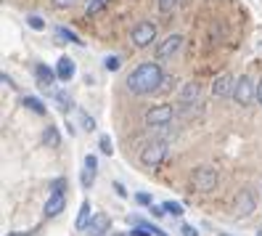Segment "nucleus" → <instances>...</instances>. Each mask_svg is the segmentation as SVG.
<instances>
[{
  "instance_id": "f257e3e1",
  "label": "nucleus",
  "mask_w": 262,
  "mask_h": 236,
  "mask_svg": "<svg viewBox=\"0 0 262 236\" xmlns=\"http://www.w3.org/2000/svg\"><path fill=\"white\" fill-rule=\"evenodd\" d=\"M127 90L135 93V96H148V93L159 90V83H164V72L159 64H141L135 67L130 74H127Z\"/></svg>"
},
{
  "instance_id": "f03ea898",
  "label": "nucleus",
  "mask_w": 262,
  "mask_h": 236,
  "mask_svg": "<svg viewBox=\"0 0 262 236\" xmlns=\"http://www.w3.org/2000/svg\"><path fill=\"white\" fill-rule=\"evenodd\" d=\"M193 191H202V194H209L217 188V170L209 167V165H199L191 170V178H188Z\"/></svg>"
},
{
  "instance_id": "7ed1b4c3",
  "label": "nucleus",
  "mask_w": 262,
  "mask_h": 236,
  "mask_svg": "<svg viewBox=\"0 0 262 236\" xmlns=\"http://www.w3.org/2000/svg\"><path fill=\"white\" fill-rule=\"evenodd\" d=\"M233 101L238 106H249L252 101H257V83L252 80L249 74H244L236 80V88H233Z\"/></svg>"
},
{
  "instance_id": "20e7f679",
  "label": "nucleus",
  "mask_w": 262,
  "mask_h": 236,
  "mask_svg": "<svg viewBox=\"0 0 262 236\" xmlns=\"http://www.w3.org/2000/svg\"><path fill=\"white\" fill-rule=\"evenodd\" d=\"M151 40H157V27H154L151 22H138L133 27V32H130V43L135 45V48H148Z\"/></svg>"
},
{
  "instance_id": "39448f33",
  "label": "nucleus",
  "mask_w": 262,
  "mask_h": 236,
  "mask_svg": "<svg viewBox=\"0 0 262 236\" xmlns=\"http://www.w3.org/2000/svg\"><path fill=\"white\" fill-rule=\"evenodd\" d=\"M175 117V109L169 104H157L146 112V125L148 128H162V125H169Z\"/></svg>"
},
{
  "instance_id": "423d86ee",
  "label": "nucleus",
  "mask_w": 262,
  "mask_h": 236,
  "mask_svg": "<svg viewBox=\"0 0 262 236\" xmlns=\"http://www.w3.org/2000/svg\"><path fill=\"white\" fill-rule=\"evenodd\" d=\"M164 156H167V144L164 141H151V144H146L143 151H141V162L146 167H159Z\"/></svg>"
},
{
  "instance_id": "0eeeda50",
  "label": "nucleus",
  "mask_w": 262,
  "mask_h": 236,
  "mask_svg": "<svg viewBox=\"0 0 262 236\" xmlns=\"http://www.w3.org/2000/svg\"><path fill=\"white\" fill-rule=\"evenodd\" d=\"M180 48H183V35H169V37H164V40L157 45V61L172 58Z\"/></svg>"
},
{
  "instance_id": "6e6552de",
  "label": "nucleus",
  "mask_w": 262,
  "mask_h": 236,
  "mask_svg": "<svg viewBox=\"0 0 262 236\" xmlns=\"http://www.w3.org/2000/svg\"><path fill=\"white\" fill-rule=\"evenodd\" d=\"M180 104L186 106V109H193V106L202 104V83L191 80V83L183 85V90H180Z\"/></svg>"
},
{
  "instance_id": "1a4fd4ad",
  "label": "nucleus",
  "mask_w": 262,
  "mask_h": 236,
  "mask_svg": "<svg viewBox=\"0 0 262 236\" xmlns=\"http://www.w3.org/2000/svg\"><path fill=\"white\" fill-rule=\"evenodd\" d=\"M56 77H58V72L51 69L48 64H42V61H37V64H35V80H37V88L53 93V80H56Z\"/></svg>"
},
{
  "instance_id": "9d476101",
  "label": "nucleus",
  "mask_w": 262,
  "mask_h": 236,
  "mask_svg": "<svg viewBox=\"0 0 262 236\" xmlns=\"http://www.w3.org/2000/svg\"><path fill=\"white\" fill-rule=\"evenodd\" d=\"M112 228V218L106 215V212H96L93 218H90V223H88V236H106V231Z\"/></svg>"
},
{
  "instance_id": "9b49d317",
  "label": "nucleus",
  "mask_w": 262,
  "mask_h": 236,
  "mask_svg": "<svg viewBox=\"0 0 262 236\" xmlns=\"http://www.w3.org/2000/svg\"><path fill=\"white\" fill-rule=\"evenodd\" d=\"M233 88H236V83H233V77H230L228 72L217 74V77H214V83H212V93H214L217 99L233 96Z\"/></svg>"
},
{
  "instance_id": "f8f14e48",
  "label": "nucleus",
  "mask_w": 262,
  "mask_h": 236,
  "mask_svg": "<svg viewBox=\"0 0 262 236\" xmlns=\"http://www.w3.org/2000/svg\"><path fill=\"white\" fill-rule=\"evenodd\" d=\"M233 210H236V215H252L254 212V196H252V191H246V188H241V191L236 194V199H233Z\"/></svg>"
},
{
  "instance_id": "ddd939ff",
  "label": "nucleus",
  "mask_w": 262,
  "mask_h": 236,
  "mask_svg": "<svg viewBox=\"0 0 262 236\" xmlns=\"http://www.w3.org/2000/svg\"><path fill=\"white\" fill-rule=\"evenodd\" d=\"M64 207H67V196H64V194H58V191H53L51 199L45 202V215H48V218L61 215V212H64Z\"/></svg>"
},
{
  "instance_id": "4468645a",
  "label": "nucleus",
  "mask_w": 262,
  "mask_h": 236,
  "mask_svg": "<svg viewBox=\"0 0 262 236\" xmlns=\"http://www.w3.org/2000/svg\"><path fill=\"white\" fill-rule=\"evenodd\" d=\"M56 72H58V80L69 83L72 77H74V61H72L69 56H61V58H58V64H56Z\"/></svg>"
},
{
  "instance_id": "2eb2a0df",
  "label": "nucleus",
  "mask_w": 262,
  "mask_h": 236,
  "mask_svg": "<svg viewBox=\"0 0 262 236\" xmlns=\"http://www.w3.org/2000/svg\"><path fill=\"white\" fill-rule=\"evenodd\" d=\"M90 202H82L80 204V212H77V220H74V231H85L88 223H90Z\"/></svg>"
},
{
  "instance_id": "dca6fc26",
  "label": "nucleus",
  "mask_w": 262,
  "mask_h": 236,
  "mask_svg": "<svg viewBox=\"0 0 262 236\" xmlns=\"http://www.w3.org/2000/svg\"><path fill=\"white\" fill-rule=\"evenodd\" d=\"M21 104H24V109H29V112H35V114H40V117L48 114V106H45L40 99H35V96H24Z\"/></svg>"
},
{
  "instance_id": "f3484780",
  "label": "nucleus",
  "mask_w": 262,
  "mask_h": 236,
  "mask_svg": "<svg viewBox=\"0 0 262 236\" xmlns=\"http://www.w3.org/2000/svg\"><path fill=\"white\" fill-rule=\"evenodd\" d=\"M58 141H61L58 130L53 128V125H48V128L42 130V144H45V146H58Z\"/></svg>"
},
{
  "instance_id": "a211bd4d",
  "label": "nucleus",
  "mask_w": 262,
  "mask_h": 236,
  "mask_svg": "<svg viewBox=\"0 0 262 236\" xmlns=\"http://www.w3.org/2000/svg\"><path fill=\"white\" fill-rule=\"evenodd\" d=\"M53 32H56V37H61L64 43H77V45H82V40L77 37V35L72 32V29H67V27H56Z\"/></svg>"
},
{
  "instance_id": "6ab92c4d",
  "label": "nucleus",
  "mask_w": 262,
  "mask_h": 236,
  "mask_svg": "<svg viewBox=\"0 0 262 236\" xmlns=\"http://www.w3.org/2000/svg\"><path fill=\"white\" fill-rule=\"evenodd\" d=\"M53 99H56V106L61 109V112H69V104H72V99H69V93H64V90H53Z\"/></svg>"
},
{
  "instance_id": "aec40b11",
  "label": "nucleus",
  "mask_w": 262,
  "mask_h": 236,
  "mask_svg": "<svg viewBox=\"0 0 262 236\" xmlns=\"http://www.w3.org/2000/svg\"><path fill=\"white\" fill-rule=\"evenodd\" d=\"M162 207L167 210V215H175V218H180L183 212H186V210H183V204H180V202H172V199L162 202Z\"/></svg>"
},
{
  "instance_id": "412c9836",
  "label": "nucleus",
  "mask_w": 262,
  "mask_h": 236,
  "mask_svg": "<svg viewBox=\"0 0 262 236\" xmlns=\"http://www.w3.org/2000/svg\"><path fill=\"white\" fill-rule=\"evenodd\" d=\"M109 0H85V11H88V16H93V13H98Z\"/></svg>"
},
{
  "instance_id": "4be33fe9",
  "label": "nucleus",
  "mask_w": 262,
  "mask_h": 236,
  "mask_svg": "<svg viewBox=\"0 0 262 236\" xmlns=\"http://www.w3.org/2000/svg\"><path fill=\"white\" fill-rule=\"evenodd\" d=\"M77 114H80V122H82V128H85L88 133H93V130H96V120L90 117L88 112H82V109H80V112H77Z\"/></svg>"
},
{
  "instance_id": "5701e85b",
  "label": "nucleus",
  "mask_w": 262,
  "mask_h": 236,
  "mask_svg": "<svg viewBox=\"0 0 262 236\" xmlns=\"http://www.w3.org/2000/svg\"><path fill=\"white\" fill-rule=\"evenodd\" d=\"M98 146H101V154H114V146H112V138L109 135H101V141H98Z\"/></svg>"
},
{
  "instance_id": "b1692460",
  "label": "nucleus",
  "mask_w": 262,
  "mask_h": 236,
  "mask_svg": "<svg viewBox=\"0 0 262 236\" xmlns=\"http://www.w3.org/2000/svg\"><path fill=\"white\" fill-rule=\"evenodd\" d=\"M175 6H178V0H157V8H159L162 13H169V11H175Z\"/></svg>"
},
{
  "instance_id": "393cba45",
  "label": "nucleus",
  "mask_w": 262,
  "mask_h": 236,
  "mask_svg": "<svg viewBox=\"0 0 262 236\" xmlns=\"http://www.w3.org/2000/svg\"><path fill=\"white\" fill-rule=\"evenodd\" d=\"M80 0H51V6L56 8V11H64V8H72V6H77Z\"/></svg>"
},
{
  "instance_id": "a878e982",
  "label": "nucleus",
  "mask_w": 262,
  "mask_h": 236,
  "mask_svg": "<svg viewBox=\"0 0 262 236\" xmlns=\"http://www.w3.org/2000/svg\"><path fill=\"white\" fill-rule=\"evenodd\" d=\"M93 178H96V172H93V170H88V167H82V175H80V181H82V186H85V188L93 186Z\"/></svg>"
},
{
  "instance_id": "bb28decb",
  "label": "nucleus",
  "mask_w": 262,
  "mask_h": 236,
  "mask_svg": "<svg viewBox=\"0 0 262 236\" xmlns=\"http://www.w3.org/2000/svg\"><path fill=\"white\" fill-rule=\"evenodd\" d=\"M122 67V58L119 56H106V69H109V72H117Z\"/></svg>"
},
{
  "instance_id": "cd10ccee",
  "label": "nucleus",
  "mask_w": 262,
  "mask_h": 236,
  "mask_svg": "<svg viewBox=\"0 0 262 236\" xmlns=\"http://www.w3.org/2000/svg\"><path fill=\"white\" fill-rule=\"evenodd\" d=\"M27 22H29V27H32V29H37V32H42V29H45V22H42V16H29Z\"/></svg>"
},
{
  "instance_id": "c85d7f7f",
  "label": "nucleus",
  "mask_w": 262,
  "mask_h": 236,
  "mask_svg": "<svg viewBox=\"0 0 262 236\" xmlns=\"http://www.w3.org/2000/svg\"><path fill=\"white\" fill-rule=\"evenodd\" d=\"M64 186H67V181H64V178H58V181H53V183H51V191L64 194Z\"/></svg>"
},
{
  "instance_id": "c756f323",
  "label": "nucleus",
  "mask_w": 262,
  "mask_h": 236,
  "mask_svg": "<svg viewBox=\"0 0 262 236\" xmlns=\"http://www.w3.org/2000/svg\"><path fill=\"white\" fill-rule=\"evenodd\" d=\"M135 202H138V204H146V207H151V204H154L148 194H135Z\"/></svg>"
},
{
  "instance_id": "7c9ffc66",
  "label": "nucleus",
  "mask_w": 262,
  "mask_h": 236,
  "mask_svg": "<svg viewBox=\"0 0 262 236\" xmlns=\"http://www.w3.org/2000/svg\"><path fill=\"white\" fill-rule=\"evenodd\" d=\"M180 231H183V236H199V233H196V228H193V226H183V228H180Z\"/></svg>"
},
{
  "instance_id": "2f4dec72",
  "label": "nucleus",
  "mask_w": 262,
  "mask_h": 236,
  "mask_svg": "<svg viewBox=\"0 0 262 236\" xmlns=\"http://www.w3.org/2000/svg\"><path fill=\"white\" fill-rule=\"evenodd\" d=\"M3 85H6V88H11V90H13V88H16V85H13V80H11V77H8L6 72H3Z\"/></svg>"
},
{
  "instance_id": "473e14b6",
  "label": "nucleus",
  "mask_w": 262,
  "mask_h": 236,
  "mask_svg": "<svg viewBox=\"0 0 262 236\" xmlns=\"http://www.w3.org/2000/svg\"><path fill=\"white\" fill-rule=\"evenodd\" d=\"M114 191H117L119 196H127V191H125V186H122V183H114Z\"/></svg>"
},
{
  "instance_id": "72a5a7b5",
  "label": "nucleus",
  "mask_w": 262,
  "mask_h": 236,
  "mask_svg": "<svg viewBox=\"0 0 262 236\" xmlns=\"http://www.w3.org/2000/svg\"><path fill=\"white\" fill-rule=\"evenodd\" d=\"M257 104H259V106H262V80H259V83H257Z\"/></svg>"
},
{
  "instance_id": "f704fd0d",
  "label": "nucleus",
  "mask_w": 262,
  "mask_h": 236,
  "mask_svg": "<svg viewBox=\"0 0 262 236\" xmlns=\"http://www.w3.org/2000/svg\"><path fill=\"white\" fill-rule=\"evenodd\" d=\"M257 236H262V231H259V233H257Z\"/></svg>"
},
{
  "instance_id": "c9c22d12",
  "label": "nucleus",
  "mask_w": 262,
  "mask_h": 236,
  "mask_svg": "<svg viewBox=\"0 0 262 236\" xmlns=\"http://www.w3.org/2000/svg\"><path fill=\"white\" fill-rule=\"evenodd\" d=\"M220 236H223V233H220Z\"/></svg>"
}]
</instances>
